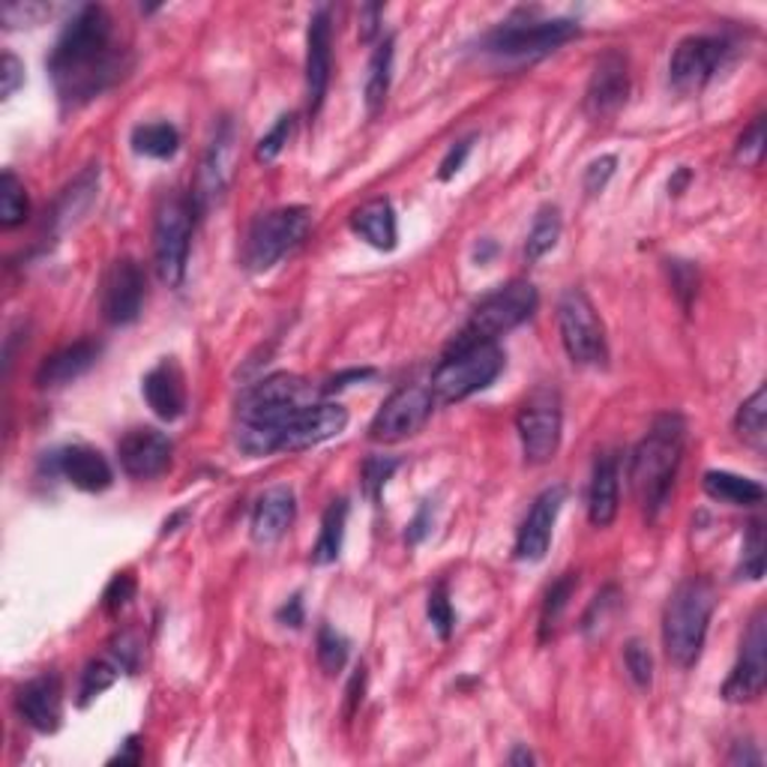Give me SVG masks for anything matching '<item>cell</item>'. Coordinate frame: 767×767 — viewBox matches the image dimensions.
<instances>
[{
	"label": "cell",
	"mask_w": 767,
	"mask_h": 767,
	"mask_svg": "<svg viewBox=\"0 0 767 767\" xmlns=\"http://www.w3.org/2000/svg\"><path fill=\"white\" fill-rule=\"evenodd\" d=\"M123 60L114 42V21L102 7H81L49 54V72L58 97L81 106L99 97L123 76Z\"/></svg>",
	"instance_id": "obj_1"
},
{
	"label": "cell",
	"mask_w": 767,
	"mask_h": 767,
	"mask_svg": "<svg viewBox=\"0 0 767 767\" xmlns=\"http://www.w3.org/2000/svg\"><path fill=\"white\" fill-rule=\"evenodd\" d=\"M312 405V387L297 375L279 372L252 384L237 402V447L247 456L279 452L288 420Z\"/></svg>",
	"instance_id": "obj_2"
},
{
	"label": "cell",
	"mask_w": 767,
	"mask_h": 767,
	"mask_svg": "<svg viewBox=\"0 0 767 767\" xmlns=\"http://www.w3.org/2000/svg\"><path fill=\"white\" fill-rule=\"evenodd\" d=\"M684 441H687L684 420L678 414H663L654 420L645 441L632 450L630 486L648 519H657L659 510L669 501L684 459Z\"/></svg>",
	"instance_id": "obj_3"
},
{
	"label": "cell",
	"mask_w": 767,
	"mask_h": 767,
	"mask_svg": "<svg viewBox=\"0 0 767 767\" xmlns=\"http://www.w3.org/2000/svg\"><path fill=\"white\" fill-rule=\"evenodd\" d=\"M714 609H717V588L705 576H689L671 590L663 615V648L678 669H689L699 663Z\"/></svg>",
	"instance_id": "obj_4"
},
{
	"label": "cell",
	"mask_w": 767,
	"mask_h": 767,
	"mask_svg": "<svg viewBox=\"0 0 767 767\" xmlns=\"http://www.w3.org/2000/svg\"><path fill=\"white\" fill-rule=\"evenodd\" d=\"M504 372V351L498 342H477L450 348L432 375V396L441 402H462L480 394Z\"/></svg>",
	"instance_id": "obj_5"
},
{
	"label": "cell",
	"mask_w": 767,
	"mask_h": 767,
	"mask_svg": "<svg viewBox=\"0 0 767 767\" xmlns=\"http://www.w3.org/2000/svg\"><path fill=\"white\" fill-rule=\"evenodd\" d=\"M537 288L531 282H507L486 295L474 309L462 333L452 339L450 348H465L477 342H498V336L510 333L512 327L525 325L537 312Z\"/></svg>",
	"instance_id": "obj_6"
},
{
	"label": "cell",
	"mask_w": 767,
	"mask_h": 767,
	"mask_svg": "<svg viewBox=\"0 0 767 767\" xmlns=\"http://www.w3.org/2000/svg\"><path fill=\"white\" fill-rule=\"evenodd\" d=\"M196 213L192 198L168 192L159 201L157 217H153V265H157L159 279L171 288H178L187 276Z\"/></svg>",
	"instance_id": "obj_7"
},
{
	"label": "cell",
	"mask_w": 767,
	"mask_h": 767,
	"mask_svg": "<svg viewBox=\"0 0 767 767\" xmlns=\"http://www.w3.org/2000/svg\"><path fill=\"white\" fill-rule=\"evenodd\" d=\"M309 231V210L306 207H279L256 219L249 228L247 247H243V265L252 273H265L276 267Z\"/></svg>",
	"instance_id": "obj_8"
},
{
	"label": "cell",
	"mask_w": 767,
	"mask_h": 767,
	"mask_svg": "<svg viewBox=\"0 0 767 767\" xmlns=\"http://www.w3.org/2000/svg\"><path fill=\"white\" fill-rule=\"evenodd\" d=\"M558 327H561L564 351L576 366H602L609 360L606 327L585 291L570 288L558 300Z\"/></svg>",
	"instance_id": "obj_9"
},
{
	"label": "cell",
	"mask_w": 767,
	"mask_h": 767,
	"mask_svg": "<svg viewBox=\"0 0 767 767\" xmlns=\"http://www.w3.org/2000/svg\"><path fill=\"white\" fill-rule=\"evenodd\" d=\"M572 37H579V24L570 19H512L495 28L482 40V49L492 51L498 58H540L546 51H555L564 42H570Z\"/></svg>",
	"instance_id": "obj_10"
},
{
	"label": "cell",
	"mask_w": 767,
	"mask_h": 767,
	"mask_svg": "<svg viewBox=\"0 0 767 767\" xmlns=\"http://www.w3.org/2000/svg\"><path fill=\"white\" fill-rule=\"evenodd\" d=\"M767 680V611L758 609L747 624L740 639V654L735 669L723 684V699L731 705L756 701L765 693Z\"/></svg>",
	"instance_id": "obj_11"
},
{
	"label": "cell",
	"mask_w": 767,
	"mask_h": 767,
	"mask_svg": "<svg viewBox=\"0 0 767 767\" xmlns=\"http://www.w3.org/2000/svg\"><path fill=\"white\" fill-rule=\"evenodd\" d=\"M516 429H519L521 452L525 462L542 465L561 447V405L558 396L551 390H537V394L521 405L519 417H516Z\"/></svg>",
	"instance_id": "obj_12"
},
{
	"label": "cell",
	"mask_w": 767,
	"mask_h": 767,
	"mask_svg": "<svg viewBox=\"0 0 767 767\" xmlns=\"http://www.w3.org/2000/svg\"><path fill=\"white\" fill-rule=\"evenodd\" d=\"M435 396L429 387H402L396 390L387 402L378 408L372 426H369V438L378 444H396L402 438H411L426 426L429 414H432Z\"/></svg>",
	"instance_id": "obj_13"
},
{
	"label": "cell",
	"mask_w": 767,
	"mask_h": 767,
	"mask_svg": "<svg viewBox=\"0 0 767 767\" xmlns=\"http://www.w3.org/2000/svg\"><path fill=\"white\" fill-rule=\"evenodd\" d=\"M145 288H148V279H145V270L136 258L111 261L106 276H102V291H99L102 318L114 327L132 325L141 316Z\"/></svg>",
	"instance_id": "obj_14"
},
{
	"label": "cell",
	"mask_w": 767,
	"mask_h": 767,
	"mask_svg": "<svg viewBox=\"0 0 767 767\" xmlns=\"http://www.w3.org/2000/svg\"><path fill=\"white\" fill-rule=\"evenodd\" d=\"M728 54V42L708 33H693L675 46L669 60L671 84L684 93L701 90L723 67Z\"/></svg>",
	"instance_id": "obj_15"
},
{
	"label": "cell",
	"mask_w": 767,
	"mask_h": 767,
	"mask_svg": "<svg viewBox=\"0 0 767 767\" xmlns=\"http://www.w3.org/2000/svg\"><path fill=\"white\" fill-rule=\"evenodd\" d=\"M235 145V123H231V120H222L217 132H213V141H210L205 159H201L196 192H192V205H196L198 213H207L210 207L219 205L222 196L228 192V187H231L237 159Z\"/></svg>",
	"instance_id": "obj_16"
},
{
	"label": "cell",
	"mask_w": 767,
	"mask_h": 767,
	"mask_svg": "<svg viewBox=\"0 0 767 767\" xmlns=\"http://www.w3.org/2000/svg\"><path fill=\"white\" fill-rule=\"evenodd\" d=\"M330 69H333V24H330V12L321 7L312 12L309 30H306V111L309 118H318V111L325 106Z\"/></svg>",
	"instance_id": "obj_17"
},
{
	"label": "cell",
	"mask_w": 767,
	"mask_h": 767,
	"mask_svg": "<svg viewBox=\"0 0 767 767\" xmlns=\"http://www.w3.org/2000/svg\"><path fill=\"white\" fill-rule=\"evenodd\" d=\"M630 97V60L618 49L606 51L590 72L588 90H585V111L588 118L606 120L624 109Z\"/></svg>",
	"instance_id": "obj_18"
},
{
	"label": "cell",
	"mask_w": 767,
	"mask_h": 767,
	"mask_svg": "<svg viewBox=\"0 0 767 767\" xmlns=\"http://www.w3.org/2000/svg\"><path fill=\"white\" fill-rule=\"evenodd\" d=\"M345 426H348V411H345L339 402L306 405V408H300V411L288 420L279 450H309V447H318V444H325L330 441V438H336V435H342Z\"/></svg>",
	"instance_id": "obj_19"
},
{
	"label": "cell",
	"mask_w": 767,
	"mask_h": 767,
	"mask_svg": "<svg viewBox=\"0 0 767 767\" xmlns=\"http://www.w3.org/2000/svg\"><path fill=\"white\" fill-rule=\"evenodd\" d=\"M564 501H567L564 486H549L546 492L537 495V501L531 504V510H528L519 534H516V558L519 561L534 564L546 558V551L551 546V531H555V521H558Z\"/></svg>",
	"instance_id": "obj_20"
},
{
	"label": "cell",
	"mask_w": 767,
	"mask_h": 767,
	"mask_svg": "<svg viewBox=\"0 0 767 767\" xmlns=\"http://www.w3.org/2000/svg\"><path fill=\"white\" fill-rule=\"evenodd\" d=\"M171 441L159 429H132L120 438L118 459L120 468L132 480H153L168 471L171 465Z\"/></svg>",
	"instance_id": "obj_21"
},
{
	"label": "cell",
	"mask_w": 767,
	"mask_h": 767,
	"mask_svg": "<svg viewBox=\"0 0 767 767\" xmlns=\"http://www.w3.org/2000/svg\"><path fill=\"white\" fill-rule=\"evenodd\" d=\"M16 710L30 728L42 735L58 731L63 719V684L54 671H42L16 693Z\"/></svg>",
	"instance_id": "obj_22"
},
{
	"label": "cell",
	"mask_w": 767,
	"mask_h": 767,
	"mask_svg": "<svg viewBox=\"0 0 767 767\" xmlns=\"http://www.w3.org/2000/svg\"><path fill=\"white\" fill-rule=\"evenodd\" d=\"M141 394L148 399L150 411L166 424L180 420L187 411V378L175 360H162L153 366L141 381Z\"/></svg>",
	"instance_id": "obj_23"
},
{
	"label": "cell",
	"mask_w": 767,
	"mask_h": 767,
	"mask_svg": "<svg viewBox=\"0 0 767 767\" xmlns=\"http://www.w3.org/2000/svg\"><path fill=\"white\" fill-rule=\"evenodd\" d=\"M297 516V498L288 486H273L258 498L252 510V540L258 546H273L286 537Z\"/></svg>",
	"instance_id": "obj_24"
},
{
	"label": "cell",
	"mask_w": 767,
	"mask_h": 767,
	"mask_svg": "<svg viewBox=\"0 0 767 767\" xmlns=\"http://www.w3.org/2000/svg\"><path fill=\"white\" fill-rule=\"evenodd\" d=\"M58 471L81 492H106L114 482L109 459L84 444H72L58 452Z\"/></svg>",
	"instance_id": "obj_25"
},
{
	"label": "cell",
	"mask_w": 767,
	"mask_h": 767,
	"mask_svg": "<svg viewBox=\"0 0 767 767\" xmlns=\"http://www.w3.org/2000/svg\"><path fill=\"white\" fill-rule=\"evenodd\" d=\"M99 342L93 339H79V342L60 348L51 357H46L37 369V387L42 390H51V387H63V384L76 381L81 375L88 372L90 366L99 360Z\"/></svg>",
	"instance_id": "obj_26"
},
{
	"label": "cell",
	"mask_w": 767,
	"mask_h": 767,
	"mask_svg": "<svg viewBox=\"0 0 767 767\" xmlns=\"http://www.w3.org/2000/svg\"><path fill=\"white\" fill-rule=\"evenodd\" d=\"M618 456L611 452L597 456L588 489V519L594 528H609L618 516Z\"/></svg>",
	"instance_id": "obj_27"
},
{
	"label": "cell",
	"mask_w": 767,
	"mask_h": 767,
	"mask_svg": "<svg viewBox=\"0 0 767 767\" xmlns=\"http://www.w3.org/2000/svg\"><path fill=\"white\" fill-rule=\"evenodd\" d=\"M351 228L360 235L369 247L390 252L399 240V226H396V210L387 198H372L363 207H357L351 213Z\"/></svg>",
	"instance_id": "obj_28"
},
{
	"label": "cell",
	"mask_w": 767,
	"mask_h": 767,
	"mask_svg": "<svg viewBox=\"0 0 767 767\" xmlns=\"http://www.w3.org/2000/svg\"><path fill=\"white\" fill-rule=\"evenodd\" d=\"M705 492L719 504H731V507H753V504L765 501V486L749 477L731 471H708L705 474Z\"/></svg>",
	"instance_id": "obj_29"
},
{
	"label": "cell",
	"mask_w": 767,
	"mask_h": 767,
	"mask_svg": "<svg viewBox=\"0 0 767 767\" xmlns=\"http://www.w3.org/2000/svg\"><path fill=\"white\" fill-rule=\"evenodd\" d=\"M396 42L394 37H387V40L375 49L372 60H369V76H366V111L369 114H378V111L384 109V102H387V93H390V79H394V54H396Z\"/></svg>",
	"instance_id": "obj_30"
},
{
	"label": "cell",
	"mask_w": 767,
	"mask_h": 767,
	"mask_svg": "<svg viewBox=\"0 0 767 767\" xmlns=\"http://www.w3.org/2000/svg\"><path fill=\"white\" fill-rule=\"evenodd\" d=\"M180 148V132L168 120L157 123H138L132 129V150L138 157L150 159H171Z\"/></svg>",
	"instance_id": "obj_31"
},
{
	"label": "cell",
	"mask_w": 767,
	"mask_h": 767,
	"mask_svg": "<svg viewBox=\"0 0 767 767\" xmlns=\"http://www.w3.org/2000/svg\"><path fill=\"white\" fill-rule=\"evenodd\" d=\"M345 525H348V501L339 498L325 510V519H321V534H318L316 549H312V561L316 564H333L342 551L345 540Z\"/></svg>",
	"instance_id": "obj_32"
},
{
	"label": "cell",
	"mask_w": 767,
	"mask_h": 767,
	"mask_svg": "<svg viewBox=\"0 0 767 767\" xmlns=\"http://www.w3.org/2000/svg\"><path fill=\"white\" fill-rule=\"evenodd\" d=\"M735 432L753 450H765L767 447V394L765 387H758L747 402L740 405L738 417H735Z\"/></svg>",
	"instance_id": "obj_33"
},
{
	"label": "cell",
	"mask_w": 767,
	"mask_h": 767,
	"mask_svg": "<svg viewBox=\"0 0 767 767\" xmlns=\"http://www.w3.org/2000/svg\"><path fill=\"white\" fill-rule=\"evenodd\" d=\"M561 210L558 207L546 205L537 213V219H534L531 226V235H528V243H525V258L528 261H540L542 256H549L551 249L558 247V237H561Z\"/></svg>",
	"instance_id": "obj_34"
},
{
	"label": "cell",
	"mask_w": 767,
	"mask_h": 767,
	"mask_svg": "<svg viewBox=\"0 0 767 767\" xmlns=\"http://www.w3.org/2000/svg\"><path fill=\"white\" fill-rule=\"evenodd\" d=\"M97 187H99V166H90L88 171H81L79 178H76V183L63 192V198H60L58 222H63V226L76 222V219L88 210L93 196H97Z\"/></svg>",
	"instance_id": "obj_35"
},
{
	"label": "cell",
	"mask_w": 767,
	"mask_h": 767,
	"mask_svg": "<svg viewBox=\"0 0 767 767\" xmlns=\"http://www.w3.org/2000/svg\"><path fill=\"white\" fill-rule=\"evenodd\" d=\"M579 588V572H564L561 579L555 581L549 590H546V600H542L540 611V639L546 641L551 636V630L558 627V620L570 606V597Z\"/></svg>",
	"instance_id": "obj_36"
},
{
	"label": "cell",
	"mask_w": 767,
	"mask_h": 767,
	"mask_svg": "<svg viewBox=\"0 0 767 767\" xmlns=\"http://www.w3.org/2000/svg\"><path fill=\"white\" fill-rule=\"evenodd\" d=\"M123 671V666L118 663V657L109 650V657L90 659L84 671H81V687H79V705H90V701L102 696L106 689L118 680V675Z\"/></svg>",
	"instance_id": "obj_37"
},
{
	"label": "cell",
	"mask_w": 767,
	"mask_h": 767,
	"mask_svg": "<svg viewBox=\"0 0 767 767\" xmlns=\"http://www.w3.org/2000/svg\"><path fill=\"white\" fill-rule=\"evenodd\" d=\"M28 192L21 187V180L12 171H3V178H0V226L7 231L19 228L28 219Z\"/></svg>",
	"instance_id": "obj_38"
},
{
	"label": "cell",
	"mask_w": 767,
	"mask_h": 767,
	"mask_svg": "<svg viewBox=\"0 0 767 767\" xmlns=\"http://www.w3.org/2000/svg\"><path fill=\"white\" fill-rule=\"evenodd\" d=\"M318 663H321V669L327 671V675H339V671L345 669V663H348V639H345L342 632H336L333 627H321L318 630Z\"/></svg>",
	"instance_id": "obj_39"
},
{
	"label": "cell",
	"mask_w": 767,
	"mask_h": 767,
	"mask_svg": "<svg viewBox=\"0 0 767 767\" xmlns=\"http://www.w3.org/2000/svg\"><path fill=\"white\" fill-rule=\"evenodd\" d=\"M765 525L761 521H753L747 531V540H744V561H740V579H761L765 576Z\"/></svg>",
	"instance_id": "obj_40"
},
{
	"label": "cell",
	"mask_w": 767,
	"mask_h": 767,
	"mask_svg": "<svg viewBox=\"0 0 767 767\" xmlns=\"http://www.w3.org/2000/svg\"><path fill=\"white\" fill-rule=\"evenodd\" d=\"M426 615H429V624L432 630L441 636V639H450L452 627H456V615H452L450 594H447V585L438 581L429 594V602H426Z\"/></svg>",
	"instance_id": "obj_41"
},
{
	"label": "cell",
	"mask_w": 767,
	"mask_h": 767,
	"mask_svg": "<svg viewBox=\"0 0 767 767\" xmlns=\"http://www.w3.org/2000/svg\"><path fill=\"white\" fill-rule=\"evenodd\" d=\"M624 663H627V671L630 678L636 680V687L648 689L654 684V657L645 641L630 639L624 645Z\"/></svg>",
	"instance_id": "obj_42"
},
{
	"label": "cell",
	"mask_w": 767,
	"mask_h": 767,
	"mask_svg": "<svg viewBox=\"0 0 767 767\" xmlns=\"http://www.w3.org/2000/svg\"><path fill=\"white\" fill-rule=\"evenodd\" d=\"M396 468H399V459H394V456H369L363 462V492L372 498V501H378L384 492V486H387V480L394 477Z\"/></svg>",
	"instance_id": "obj_43"
},
{
	"label": "cell",
	"mask_w": 767,
	"mask_h": 767,
	"mask_svg": "<svg viewBox=\"0 0 767 767\" xmlns=\"http://www.w3.org/2000/svg\"><path fill=\"white\" fill-rule=\"evenodd\" d=\"M291 132H295V114H282V118L276 120L273 127H270V132L258 141V150H256L258 162H273V159L286 150Z\"/></svg>",
	"instance_id": "obj_44"
},
{
	"label": "cell",
	"mask_w": 767,
	"mask_h": 767,
	"mask_svg": "<svg viewBox=\"0 0 767 767\" xmlns=\"http://www.w3.org/2000/svg\"><path fill=\"white\" fill-rule=\"evenodd\" d=\"M761 153H765V118H756L749 129H744L738 148H735V159L744 166H758Z\"/></svg>",
	"instance_id": "obj_45"
},
{
	"label": "cell",
	"mask_w": 767,
	"mask_h": 767,
	"mask_svg": "<svg viewBox=\"0 0 767 767\" xmlns=\"http://www.w3.org/2000/svg\"><path fill=\"white\" fill-rule=\"evenodd\" d=\"M132 597H136V579H132V572H118V576L109 581L106 594H102V609L109 611V615H118V611L127 609Z\"/></svg>",
	"instance_id": "obj_46"
},
{
	"label": "cell",
	"mask_w": 767,
	"mask_h": 767,
	"mask_svg": "<svg viewBox=\"0 0 767 767\" xmlns=\"http://www.w3.org/2000/svg\"><path fill=\"white\" fill-rule=\"evenodd\" d=\"M46 12H49V7H42V3H7L0 10V19L7 28H24V24H37Z\"/></svg>",
	"instance_id": "obj_47"
},
{
	"label": "cell",
	"mask_w": 767,
	"mask_h": 767,
	"mask_svg": "<svg viewBox=\"0 0 767 767\" xmlns=\"http://www.w3.org/2000/svg\"><path fill=\"white\" fill-rule=\"evenodd\" d=\"M615 166H618V159L615 157L594 159V162L585 168V192H588V196H597V192H602V189H606V183H609L611 175H615Z\"/></svg>",
	"instance_id": "obj_48"
},
{
	"label": "cell",
	"mask_w": 767,
	"mask_h": 767,
	"mask_svg": "<svg viewBox=\"0 0 767 767\" xmlns=\"http://www.w3.org/2000/svg\"><path fill=\"white\" fill-rule=\"evenodd\" d=\"M21 84H24V67H21V60L12 51H7L3 60H0V97L10 99Z\"/></svg>",
	"instance_id": "obj_49"
},
{
	"label": "cell",
	"mask_w": 767,
	"mask_h": 767,
	"mask_svg": "<svg viewBox=\"0 0 767 767\" xmlns=\"http://www.w3.org/2000/svg\"><path fill=\"white\" fill-rule=\"evenodd\" d=\"M471 148H474V136L462 138V141H456V145L450 148V153L444 157L438 178L450 180L452 175H459V171H462V166H465V159H468V153H471Z\"/></svg>",
	"instance_id": "obj_50"
},
{
	"label": "cell",
	"mask_w": 767,
	"mask_h": 767,
	"mask_svg": "<svg viewBox=\"0 0 767 767\" xmlns=\"http://www.w3.org/2000/svg\"><path fill=\"white\" fill-rule=\"evenodd\" d=\"M615 597H618V590L615 588H606L602 594H597V600L590 602V609H588V615H585V632H590L594 627H600L602 620L609 618V609L615 606Z\"/></svg>",
	"instance_id": "obj_51"
},
{
	"label": "cell",
	"mask_w": 767,
	"mask_h": 767,
	"mask_svg": "<svg viewBox=\"0 0 767 767\" xmlns=\"http://www.w3.org/2000/svg\"><path fill=\"white\" fill-rule=\"evenodd\" d=\"M671 270H675V291L680 295L684 306H689V297L696 295V286H699L696 270H693L687 261H675V265H671Z\"/></svg>",
	"instance_id": "obj_52"
},
{
	"label": "cell",
	"mask_w": 767,
	"mask_h": 767,
	"mask_svg": "<svg viewBox=\"0 0 767 767\" xmlns=\"http://www.w3.org/2000/svg\"><path fill=\"white\" fill-rule=\"evenodd\" d=\"M276 618H279V624H286V627H303V600L300 597H291V600L282 606V609L276 611Z\"/></svg>",
	"instance_id": "obj_53"
},
{
	"label": "cell",
	"mask_w": 767,
	"mask_h": 767,
	"mask_svg": "<svg viewBox=\"0 0 767 767\" xmlns=\"http://www.w3.org/2000/svg\"><path fill=\"white\" fill-rule=\"evenodd\" d=\"M363 684H366V669H357V675L351 678V684H348V710H345V717L351 719V714L357 710V705L363 701Z\"/></svg>",
	"instance_id": "obj_54"
},
{
	"label": "cell",
	"mask_w": 767,
	"mask_h": 767,
	"mask_svg": "<svg viewBox=\"0 0 767 767\" xmlns=\"http://www.w3.org/2000/svg\"><path fill=\"white\" fill-rule=\"evenodd\" d=\"M363 378H372V369H351V372L336 375V378H330V381H327L325 394H336V390L348 387V381H363Z\"/></svg>",
	"instance_id": "obj_55"
},
{
	"label": "cell",
	"mask_w": 767,
	"mask_h": 767,
	"mask_svg": "<svg viewBox=\"0 0 767 767\" xmlns=\"http://www.w3.org/2000/svg\"><path fill=\"white\" fill-rule=\"evenodd\" d=\"M426 531H429V504H424V507H420L417 519L408 525V534H405V537H408V542H420L426 537Z\"/></svg>",
	"instance_id": "obj_56"
},
{
	"label": "cell",
	"mask_w": 767,
	"mask_h": 767,
	"mask_svg": "<svg viewBox=\"0 0 767 767\" xmlns=\"http://www.w3.org/2000/svg\"><path fill=\"white\" fill-rule=\"evenodd\" d=\"M118 761L120 765H138L141 761V744H138V738H129L118 756L111 758V765H118Z\"/></svg>",
	"instance_id": "obj_57"
},
{
	"label": "cell",
	"mask_w": 767,
	"mask_h": 767,
	"mask_svg": "<svg viewBox=\"0 0 767 767\" xmlns=\"http://www.w3.org/2000/svg\"><path fill=\"white\" fill-rule=\"evenodd\" d=\"M728 761H731V765H761V756H758V753H753V749H749V744H738V747H735V753L728 756Z\"/></svg>",
	"instance_id": "obj_58"
},
{
	"label": "cell",
	"mask_w": 767,
	"mask_h": 767,
	"mask_svg": "<svg viewBox=\"0 0 767 767\" xmlns=\"http://www.w3.org/2000/svg\"><path fill=\"white\" fill-rule=\"evenodd\" d=\"M363 16H366V21H363V33H360V37L369 42L375 37V30H378V16H381V7H366Z\"/></svg>",
	"instance_id": "obj_59"
},
{
	"label": "cell",
	"mask_w": 767,
	"mask_h": 767,
	"mask_svg": "<svg viewBox=\"0 0 767 767\" xmlns=\"http://www.w3.org/2000/svg\"><path fill=\"white\" fill-rule=\"evenodd\" d=\"M507 761H510V765H534L537 758H534L531 753H528V749L516 747V749H512V753H510V758H507Z\"/></svg>",
	"instance_id": "obj_60"
},
{
	"label": "cell",
	"mask_w": 767,
	"mask_h": 767,
	"mask_svg": "<svg viewBox=\"0 0 767 767\" xmlns=\"http://www.w3.org/2000/svg\"><path fill=\"white\" fill-rule=\"evenodd\" d=\"M687 180H689V171H687V168H680V171H678V178H675V180H669V192H675V196H678V192H680V187H684V183H687Z\"/></svg>",
	"instance_id": "obj_61"
}]
</instances>
